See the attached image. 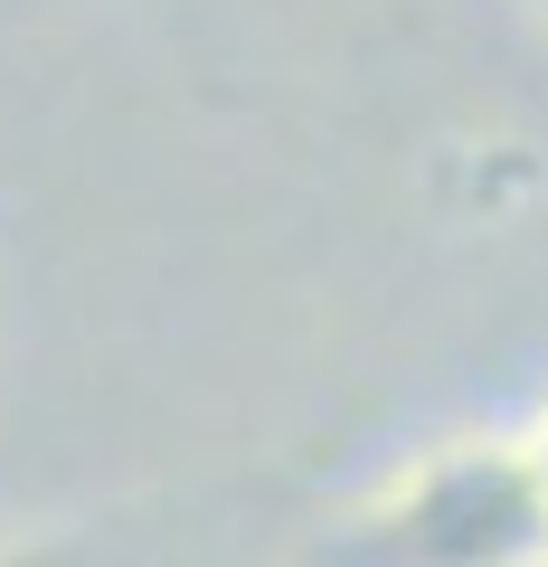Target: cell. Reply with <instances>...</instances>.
Listing matches in <instances>:
<instances>
[{"mask_svg":"<svg viewBox=\"0 0 548 567\" xmlns=\"http://www.w3.org/2000/svg\"><path fill=\"white\" fill-rule=\"evenodd\" d=\"M331 548L387 567H539L548 558L539 454H529V435H435L360 492Z\"/></svg>","mask_w":548,"mask_h":567,"instance_id":"cell-1","label":"cell"},{"mask_svg":"<svg viewBox=\"0 0 548 567\" xmlns=\"http://www.w3.org/2000/svg\"><path fill=\"white\" fill-rule=\"evenodd\" d=\"M520 435H529V454H539V483H548V406H539V416L520 425Z\"/></svg>","mask_w":548,"mask_h":567,"instance_id":"cell-2","label":"cell"},{"mask_svg":"<svg viewBox=\"0 0 548 567\" xmlns=\"http://www.w3.org/2000/svg\"><path fill=\"white\" fill-rule=\"evenodd\" d=\"M529 10H539V29H548V0H529Z\"/></svg>","mask_w":548,"mask_h":567,"instance_id":"cell-3","label":"cell"}]
</instances>
